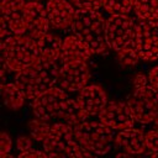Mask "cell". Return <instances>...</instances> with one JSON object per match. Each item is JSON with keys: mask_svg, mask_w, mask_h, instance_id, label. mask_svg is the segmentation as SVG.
Masks as SVG:
<instances>
[{"mask_svg": "<svg viewBox=\"0 0 158 158\" xmlns=\"http://www.w3.org/2000/svg\"><path fill=\"white\" fill-rule=\"evenodd\" d=\"M105 23L106 20L99 10L77 9L74 22L70 28L73 35L88 44L93 53L106 54L109 46L105 36Z\"/></svg>", "mask_w": 158, "mask_h": 158, "instance_id": "obj_1", "label": "cell"}, {"mask_svg": "<svg viewBox=\"0 0 158 158\" xmlns=\"http://www.w3.org/2000/svg\"><path fill=\"white\" fill-rule=\"evenodd\" d=\"M58 73L59 68L56 63L38 59L36 63L17 72L15 83L23 90L27 99L35 100L37 96L54 86L58 81Z\"/></svg>", "mask_w": 158, "mask_h": 158, "instance_id": "obj_2", "label": "cell"}, {"mask_svg": "<svg viewBox=\"0 0 158 158\" xmlns=\"http://www.w3.org/2000/svg\"><path fill=\"white\" fill-rule=\"evenodd\" d=\"M38 59L37 43L28 35H12L1 40V62L7 65L9 70L17 73Z\"/></svg>", "mask_w": 158, "mask_h": 158, "instance_id": "obj_3", "label": "cell"}, {"mask_svg": "<svg viewBox=\"0 0 158 158\" xmlns=\"http://www.w3.org/2000/svg\"><path fill=\"white\" fill-rule=\"evenodd\" d=\"M42 143L49 157H89L93 154L81 147L75 137L74 127L65 122L53 123Z\"/></svg>", "mask_w": 158, "mask_h": 158, "instance_id": "obj_4", "label": "cell"}, {"mask_svg": "<svg viewBox=\"0 0 158 158\" xmlns=\"http://www.w3.org/2000/svg\"><path fill=\"white\" fill-rule=\"evenodd\" d=\"M74 133L83 148L93 154H105L114 142V130L99 121H83L74 126Z\"/></svg>", "mask_w": 158, "mask_h": 158, "instance_id": "obj_5", "label": "cell"}, {"mask_svg": "<svg viewBox=\"0 0 158 158\" xmlns=\"http://www.w3.org/2000/svg\"><path fill=\"white\" fill-rule=\"evenodd\" d=\"M125 102L135 120L141 123L154 121L158 114V93L148 83L133 86L132 93L127 96Z\"/></svg>", "mask_w": 158, "mask_h": 158, "instance_id": "obj_6", "label": "cell"}, {"mask_svg": "<svg viewBox=\"0 0 158 158\" xmlns=\"http://www.w3.org/2000/svg\"><path fill=\"white\" fill-rule=\"evenodd\" d=\"M132 43L142 60L158 59V20L138 19L133 23Z\"/></svg>", "mask_w": 158, "mask_h": 158, "instance_id": "obj_7", "label": "cell"}, {"mask_svg": "<svg viewBox=\"0 0 158 158\" xmlns=\"http://www.w3.org/2000/svg\"><path fill=\"white\" fill-rule=\"evenodd\" d=\"M70 98L59 88H51L33 100V114L44 120L62 118Z\"/></svg>", "mask_w": 158, "mask_h": 158, "instance_id": "obj_8", "label": "cell"}, {"mask_svg": "<svg viewBox=\"0 0 158 158\" xmlns=\"http://www.w3.org/2000/svg\"><path fill=\"white\" fill-rule=\"evenodd\" d=\"M133 19L130 15H111L105 23V36L109 48L115 52L122 49L132 41Z\"/></svg>", "mask_w": 158, "mask_h": 158, "instance_id": "obj_9", "label": "cell"}, {"mask_svg": "<svg viewBox=\"0 0 158 158\" xmlns=\"http://www.w3.org/2000/svg\"><path fill=\"white\" fill-rule=\"evenodd\" d=\"M99 120L112 130H125L133 127L135 117L132 116L126 102L111 100L99 112Z\"/></svg>", "mask_w": 158, "mask_h": 158, "instance_id": "obj_10", "label": "cell"}, {"mask_svg": "<svg viewBox=\"0 0 158 158\" xmlns=\"http://www.w3.org/2000/svg\"><path fill=\"white\" fill-rule=\"evenodd\" d=\"M90 70L86 62L62 64L58 73V83L62 89L68 91H80L88 85Z\"/></svg>", "mask_w": 158, "mask_h": 158, "instance_id": "obj_11", "label": "cell"}, {"mask_svg": "<svg viewBox=\"0 0 158 158\" xmlns=\"http://www.w3.org/2000/svg\"><path fill=\"white\" fill-rule=\"evenodd\" d=\"M23 16L27 25V33L33 40L46 35L49 30V17L46 6L40 1H27L23 7Z\"/></svg>", "mask_w": 158, "mask_h": 158, "instance_id": "obj_12", "label": "cell"}, {"mask_svg": "<svg viewBox=\"0 0 158 158\" xmlns=\"http://www.w3.org/2000/svg\"><path fill=\"white\" fill-rule=\"evenodd\" d=\"M114 148L117 149L116 156H132L142 154L146 152L144 132L139 128H125L120 130L114 138Z\"/></svg>", "mask_w": 158, "mask_h": 158, "instance_id": "obj_13", "label": "cell"}, {"mask_svg": "<svg viewBox=\"0 0 158 158\" xmlns=\"http://www.w3.org/2000/svg\"><path fill=\"white\" fill-rule=\"evenodd\" d=\"M77 102L88 116L99 115V112L107 104V95L102 86L91 84L84 86L79 91Z\"/></svg>", "mask_w": 158, "mask_h": 158, "instance_id": "obj_14", "label": "cell"}, {"mask_svg": "<svg viewBox=\"0 0 158 158\" xmlns=\"http://www.w3.org/2000/svg\"><path fill=\"white\" fill-rule=\"evenodd\" d=\"M51 26L59 30L72 27L75 17L73 5L68 0H49L46 5Z\"/></svg>", "mask_w": 158, "mask_h": 158, "instance_id": "obj_15", "label": "cell"}, {"mask_svg": "<svg viewBox=\"0 0 158 158\" xmlns=\"http://www.w3.org/2000/svg\"><path fill=\"white\" fill-rule=\"evenodd\" d=\"M93 54V51L75 35L67 36L63 40L59 60L62 64L86 62Z\"/></svg>", "mask_w": 158, "mask_h": 158, "instance_id": "obj_16", "label": "cell"}, {"mask_svg": "<svg viewBox=\"0 0 158 158\" xmlns=\"http://www.w3.org/2000/svg\"><path fill=\"white\" fill-rule=\"evenodd\" d=\"M35 41L38 47L40 59L48 63H56L59 59V54L63 44V41L60 40V37H58L54 33L47 32L46 35L41 36Z\"/></svg>", "mask_w": 158, "mask_h": 158, "instance_id": "obj_17", "label": "cell"}, {"mask_svg": "<svg viewBox=\"0 0 158 158\" xmlns=\"http://www.w3.org/2000/svg\"><path fill=\"white\" fill-rule=\"evenodd\" d=\"M1 95L5 106L10 110H19L27 99L23 90L16 83H6L1 85Z\"/></svg>", "mask_w": 158, "mask_h": 158, "instance_id": "obj_18", "label": "cell"}, {"mask_svg": "<svg viewBox=\"0 0 158 158\" xmlns=\"http://www.w3.org/2000/svg\"><path fill=\"white\" fill-rule=\"evenodd\" d=\"M133 10L138 19L158 20V0H135Z\"/></svg>", "mask_w": 158, "mask_h": 158, "instance_id": "obj_19", "label": "cell"}, {"mask_svg": "<svg viewBox=\"0 0 158 158\" xmlns=\"http://www.w3.org/2000/svg\"><path fill=\"white\" fill-rule=\"evenodd\" d=\"M51 126L52 125L49 123V120H44V118H41V117L32 118L27 122L30 135L32 136V138L35 141H38V142L44 141V138L47 137V135L49 132Z\"/></svg>", "mask_w": 158, "mask_h": 158, "instance_id": "obj_20", "label": "cell"}, {"mask_svg": "<svg viewBox=\"0 0 158 158\" xmlns=\"http://www.w3.org/2000/svg\"><path fill=\"white\" fill-rule=\"evenodd\" d=\"M135 0H104V9L110 15H128Z\"/></svg>", "mask_w": 158, "mask_h": 158, "instance_id": "obj_21", "label": "cell"}, {"mask_svg": "<svg viewBox=\"0 0 158 158\" xmlns=\"http://www.w3.org/2000/svg\"><path fill=\"white\" fill-rule=\"evenodd\" d=\"M116 58H117V62L122 67H133L138 63L139 57L136 52V48H135L132 41L126 47H123L122 49L116 52Z\"/></svg>", "mask_w": 158, "mask_h": 158, "instance_id": "obj_22", "label": "cell"}, {"mask_svg": "<svg viewBox=\"0 0 158 158\" xmlns=\"http://www.w3.org/2000/svg\"><path fill=\"white\" fill-rule=\"evenodd\" d=\"M144 141L147 151L146 154L151 157H158V128L151 130L144 133Z\"/></svg>", "mask_w": 158, "mask_h": 158, "instance_id": "obj_23", "label": "cell"}, {"mask_svg": "<svg viewBox=\"0 0 158 158\" xmlns=\"http://www.w3.org/2000/svg\"><path fill=\"white\" fill-rule=\"evenodd\" d=\"M25 5H26L25 0H1L0 10L1 14H9V12L23 10Z\"/></svg>", "mask_w": 158, "mask_h": 158, "instance_id": "obj_24", "label": "cell"}, {"mask_svg": "<svg viewBox=\"0 0 158 158\" xmlns=\"http://www.w3.org/2000/svg\"><path fill=\"white\" fill-rule=\"evenodd\" d=\"M77 9L81 10H99L104 6V0H72Z\"/></svg>", "mask_w": 158, "mask_h": 158, "instance_id": "obj_25", "label": "cell"}, {"mask_svg": "<svg viewBox=\"0 0 158 158\" xmlns=\"http://www.w3.org/2000/svg\"><path fill=\"white\" fill-rule=\"evenodd\" d=\"M12 148V139H11V136L2 131L1 135H0V157L1 158H5L6 154H9V152L11 151Z\"/></svg>", "mask_w": 158, "mask_h": 158, "instance_id": "obj_26", "label": "cell"}, {"mask_svg": "<svg viewBox=\"0 0 158 158\" xmlns=\"http://www.w3.org/2000/svg\"><path fill=\"white\" fill-rule=\"evenodd\" d=\"M33 148V141H32V136H27V135H21L16 138V149L19 151V153L26 152L28 149Z\"/></svg>", "mask_w": 158, "mask_h": 158, "instance_id": "obj_27", "label": "cell"}, {"mask_svg": "<svg viewBox=\"0 0 158 158\" xmlns=\"http://www.w3.org/2000/svg\"><path fill=\"white\" fill-rule=\"evenodd\" d=\"M46 158V157H49L47 154V152L43 149V151H40V149H36V148H31L26 152H22V153H19V158Z\"/></svg>", "mask_w": 158, "mask_h": 158, "instance_id": "obj_28", "label": "cell"}, {"mask_svg": "<svg viewBox=\"0 0 158 158\" xmlns=\"http://www.w3.org/2000/svg\"><path fill=\"white\" fill-rule=\"evenodd\" d=\"M148 81L151 86L158 93V67H154L148 74Z\"/></svg>", "mask_w": 158, "mask_h": 158, "instance_id": "obj_29", "label": "cell"}, {"mask_svg": "<svg viewBox=\"0 0 158 158\" xmlns=\"http://www.w3.org/2000/svg\"><path fill=\"white\" fill-rule=\"evenodd\" d=\"M154 125H156V128H158V114L154 117Z\"/></svg>", "mask_w": 158, "mask_h": 158, "instance_id": "obj_30", "label": "cell"}, {"mask_svg": "<svg viewBox=\"0 0 158 158\" xmlns=\"http://www.w3.org/2000/svg\"><path fill=\"white\" fill-rule=\"evenodd\" d=\"M28 1H40V0H28Z\"/></svg>", "mask_w": 158, "mask_h": 158, "instance_id": "obj_31", "label": "cell"}]
</instances>
